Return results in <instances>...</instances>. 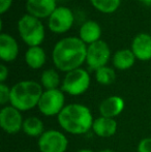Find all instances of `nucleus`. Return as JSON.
Instances as JSON below:
<instances>
[{
  "instance_id": "nucleus-1",
  "label": "nucleus",
  "mask_w": 151,
  "mask_h": 152,
  "mask_svg": "<svg viewBox=\"0 0 151 152\" xmlns=\"http://www.w3.org/2000/svg\"><path fill=\"white\" fill-rule=\"evenodd\" d=\"M87 46L80 37L69 36L58 40L52 51L55 67L63 72L80 68L86 62Z\"/></svg>"
},
{
  "instance_id": "nucleus-2",
  "label": "nucleus",
  "mask_w": 151,
  "mask_h": 152,
  "mask_svg": "<svg viewBox=\"0 0 151 152\" xmlns=\"http://www.w3.org/2000/svg\"><path fill=\"white\" fill-rule=\"evenodd\" d=\"M57 121L64 132L71 134H84L92 129L93 116L90 109L82 104H69L57 116Z\"/></svg>"
},
{
  "instance_id": "nucleus-3",
  "label": "nucleus",
  "mask_w": 151,
  "mask_h": 152,
  "mask_svg": "<svg viewBox=\"0 0 151 152\" xmlns=\"http://www.w3.org/2000/svg\"><path fill=\"white\" fill-rule=\"evenodd\" d=\"M42 93L44 88L40 83L31 80L20 81L10 87L9 104L21 112L30 111L37 107Z\"/></svg>"
},
{
  "instance_id": "nucleus-4",
  "label": "nucleus",
  "mask_w": 151,
  "mask_h": 152,
  "mask_svg": "<svg viewBox=\"0 0 151 152\" xmlns=\"http://www.w3.org/2000/svg\"><path fill=\"white\" fill-rule=\"evenodd\" d=\"M18 31L21 39L28 47H38L46 36L44 24L31 15H23L18 21Z\"/></svg>"
},
{
  "instance_id": "nucleus-5",
  "label": "nucleus",
  "mask_w": 151,
  "mask_h": 152,
  "mask_svg": "<svg viewBox=\"0 0 151 152\" xmlns=\"http://www.w3.org/2000/svg\"><path fill=\"white\" fill-rule=\"evenodd\" d=\"M91 83L90 75L86 69L80 67L65 74L61 82V90L71 96L84 94L89 89Z\"/></svg>"
},
{
  "instance_id": "nucleus-6",
  "label": "nucleus",
  "mask_w": 151,
  "mask_h": 152,
  "mask_svg": "<svg viewBox=\"0 0 151 152\" xmlns=\"http://www.w3.org/2000/svg\"><path fill=\"white\" fill-rule=\"evenodd\" d=\"M65 107V93L61 89L44 90L37 109L44 116H58Z\"/></svg>"
},
{
  "instance_id": "nucleus-7",
  "label": "nucleus",
  "mask_w": 151,
  "mask_h": 152,
  "mask_svg": "<svg viewBox=\"0 0 151 152\" xmlns=\"http://www.w3.org/2000/svg\"><path fill=\"white\" fill-rule=\"evenodd\" d=\"M111 58V50L109 45L104 40L91 44L87 46L86 64L89 69L97 70L98 68L104 67L108 64Z\"/></svg>"
},
{
  "instance_id": "nucleus-8",
  "label": "nucleus",
  "mask_w": 151,
  "mask_h": 152,
  "mask_svg": "<svg viewBox=\"0 0 151 152\" xmlns=\"http://www.w3.org/2000/svg\"><path fill=\"white\" fill-rule=\"evenodd\" d=\"M37 146L40 152H65L69 147V139L59 130L49 129L38 138Z\"/></svg>"
},
{
  "instance_id": "nucleus-9",
  "label": "nucleus",
  "mask_w": 151,
  "mask_h": 152,
  "mask_svg": "<svg viewBox=\"0 0 151 152\" xmlns=\"http://www.w3.org/2000/svg\"><path fill=\"white\" fill-rule=\"evenodd\" d=\"M75 15L71 8L66 6H57L56 10L48 19V27L53 33H65L73 27Z\"/></svg>"
},
{
  "instance_id": "nucleus-10",
  "label": "nucleus",
  "mask_w": 151,
  "mask_h": 152,
  "mask_svg": "<svg viewBox=\"0 0 151 152\" xmlns=\"http://www.w3.org/2000/svg\"><path fill=\"white\" fill-rule=\"evenodd\" d=\"M21 111L12 107L4 106L0 110V127L4 132L8 134H15L22 130L24 119L21 114Z\"/></svg>"
},
{
  "instance_id": "nucleus-11",
  "label": "nucleus",
  "mask_w": 151,
  "mask_h": 152,
  "mask_svg": "<svg viewBox=\"0 0 151 152\" xmlns=\"http://www.w3.org/2000/svg\"><path fill=\"white\" fill-rule=\"evenodd\" d=\"M57 8V0H27V12L35 18L46 19L50 18L55 10Z\"/></svg>"
},
{
  "instance_id": "nucleus-12",
  "label": "nucleus",
  "mask_w": 151,
  "mask_h": 152,
  "mask_svg": "<svg viewBox=\"0 0 151 152\" xmlns=\"http://www.w3.org/2000/svg\"><path fill=\"white\" fill-rule=\"evenodd\" d=\"M131 50L138 60L148 61L151 59V35L145 32L137 34L131 42Z\"/></svg>"
},
{
  "instance_id": "nucleus-13",
  "label": "nucleus",
  "mask_w": 151,
  "mask_h": 152,
  "mask_svg": "<svg viewBox=\"0 0 151 152\" xmlns=\"http://www.w3.org/2000/svg\"><path fill=\"white\" fill-rule=\"evenodd\" d=\"M124 108L125 102L121 96L111 95L101 100L98 106V112L101 116L115 119L123 112Z\"/></svg>"
},
{
  "instance_id": "nucleus-14",
  "label": "nucleus",
  "mask_w": 151,
  "mask_h": 152,
  "mask_svg": "<svg viewBox=\"0 0 151 152\" xmlns=\"http://www.w3.org/2000/svg\"><path fill=\"white\" fill-rule=\"evenodd\" d=\"M19 55V45L16 38L8 33L0 34V58L3 62H12Z\"/></svg>"
},
{
  "instance_id": "nucleus-15",
  "label": "nucleus",
  "mask_w": 151,
  "mask_h": 152,
  "mask_svg": "<svg viewBox=\"0 0 151 152\" xmlns=\"http://www.w3.org/2000/svg\"><path fill=\"white\" fill-rule=\"evenodd\" d=\"M118 124L113 118L99 116L94 119L92 124V132L99 138H111L117 132Z\"/></svg>"
},
{
  "instance_id": "nucleus-16",
  "label": "nucleus",
  "mask_w": 151,
  "mask_h": 152,
  "mask_svg": "<svg viewBox=\"0 0 151 152\" xmlns=\"http://www.w3.org/2000/svg\"><path fill=\"white\" fill-rule=\"evenodd\" d=\"M101 27L96 21L88 20L84 22L79 30V37L86 45H91L101 40Z\"/></svg>"
},
{
  "instance_id": "nucleus-17",
  "label": "nucleus",
  "mask_w": 151,
  "mask_h": 152,
  "mask_svg": "<svg viewBox=\"0 0 151 152\" xmlns=\"http://www.w3.org/2000/svg\"><path fill=\"white\" fill-rule=\"evenodd\" d=\"M136 59L137 58L131 49H121L114 53L112 57V63L116 69L126 70L133 67Z\"/></svg>"
},
{
  "instance_id": "nucleus-18",
  "label": "nucleus",
  "mask_w": 151,
  "mask_h": 152,
  "mask_svg": "<svg viewBox=\"0 0 151 152\" xmlns=\"http://www.w3.org/2000/svg\"><path fill=\"white\" fill-rule=\"evenodd\" d=\"M47 55L44 50L40 46L29 47L25 53V62L32 69H39L44 65Z\"/></svg>"
},
{
  "instance_id": "nucleus-19",
  "label": "nucleus",
  "mask_w": 151,
  "mask_h": 152,
  "mask_svg": "<svg viewBox=\"0 0 151 152\" xmlns=\"http://www.w3.org/2000/svg\"><path fill=\"white\" fill-rule=\"evenodd\" d=\"M22 130L30 138H39L46 132L44 122L36 116H30L24 119Z\"/></svg>"
},
{
  "instance_id": "nucleus-20",
  "label": "nucleus",
  "mask_w": 151,
  "mask_h": 152,
  "mask_svg": "<svg viewBox=\"0 0 151 152\" xmlns=\"http://www.w3.org/2000/svg\"><path fill=\"white\" fill-rule=\"evenodd\" d=\"M62 81H60V76L58 72L54 68H48L42 72L40 76V84L44 90H52L58 89L59 85Z\"/></svg>"
},
{
  "instance_id": "nucleus-21",
  "label": "nucleus",
  "mask_w": 151,
  "mask_h": 152,
  "mask_svg": "<svg viewBox=\"0 0 151 152\" xmlns=\"http://www.w3.org/2000/svg\"><path fill=\"white\" fill-rule=\"evenodd\" d=\"M94 77L98 84L108 86V85H111L115 82V80H116V72H115L114 68L106 65L104 67H101L97 70H95Z\"/></svg>"
},
{
  "instance_id": "nucleus-22",
  "label": "nucleus",
  "mask_w": 151,
  "mask_h": 152,
  "mask_svg": "<svg viewBox=\"0 0 151 152\" xmlns=\"http://www.w3.org/2000/svg\"><path fill=\"white\" fill-rule=\"evenodd\" d=\"M92 6L103 14H113L119 8L121 0H89Z\"/></svg>"
},
{
  "instance_id": "nucleus-23",
  "label": "nucleus",
  "mask_w": 151,
  "mask_h": 152,
  "mask_svg": "<svg viewBox=\"0 0 151 152\" xmlns=\"http://www.w3.org/2000/svg\"><path fill=\"white\" fill-rule=\"evenodd\" d=\"M10 102V87H8L5 83H0V104L7 106Z\"/></svg>"
},
{
  "instance_id": "nucleus-24",
  "label": "nucleus",
  "mask_w": 151,
  "mask_h": 152,
  "mask_svg": "<svg viewBox=\"0 0 151 152\" xmlns=\"http://www.w3.org/2000/svg\"><path fill=\"white\" fill-rule=\"evenodd\" d=\"M138 152H151V138H144L139 142L137 147Z\"/></svg>"
},
{
  "instance_id": "nucleus-25",
  "label": "nucleus",
  "mask_w": 151,
  "mask_h": 152,
  "mask_svg": "<svg viewBox=\"0 0 151 152\" xmlns=\"http://www.w3.org/2000/svg\"><path fill=\"white\" fill-rule=\"evenodd\" d=\"M12 0H0V14L4 15L10 8Z\"/></svg>"
},
{
  "instance_id": "nucleus-26",
  "label": "nucleus",
  "mask_w": 151,
  "mask_h": 152,
  "mask_svg": "<svg viewBox=\"0 0 151 152\" xmlns=\"http://www.w3.org/2000/svg\"><path fill=\"white\" fill-rule=\"evenodd\" d=\"M8 77V67L5 64H0V83H4Z\"/></svg>"
},
{
  "instance_id": "nucleus-27",
  "label": "nucleus",
  "mask_w": 151,
  "mask_h": 152,
  "mask_svg": "<svg viewBox=\"0 0 151 152\" xmlns=\"http://www.w3.org/2000/svg\"><path fill=\"white\" fill-rule=\"evenodd\" d=\"M141 3H143V4H145V5H151V0H139Z\"/></svg>"
},
{
  "instance_id": "nucleus-28",
  "label": "nucleus",
  "mask_w": 151,
  "mask_h": 152,
  "mask_svg": "<svg viewBox=\"0 0 151 152\" xmlns=\"http://www.w3.org/2000/svg\"><path fill=\"white\" fill-rule=\"evenodd\" d=\"M76 152H94V151L91 150V149H86V148H84V149H80V150H77Z\"/></svg>"
},
{
  "instance_id": "nucleus-29",
  "label": "nucleus",
  "mask_w": 151,
  "mask_h": 152,
  "mask_svg": "<svg viewBox=\"0 0 151 152\" xmlns=\"http://www.w3.org/2000/svg\"><path fill=\"white\" fill-rule=\"evenodd\" d=\"M98 152H116V151H114L113 149H110V148H106V149H101V150H99Z\"/></svg>"
},
{
  "instance_id": "nucleus-30",
  "label": "nucleus",
  "mask_w": 151,
  "mask_h": 152,
  "mask_svg": "<svg viewBox=\"0 0 151 152\" xmlns=\"http://www.w3.org/2000/svg\"><path fill=\"white\" fill-rule=\"evenodd\" d=\"M21 152H31V151H21Z\"/></svg>"
}]
</instances>
